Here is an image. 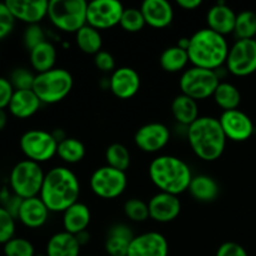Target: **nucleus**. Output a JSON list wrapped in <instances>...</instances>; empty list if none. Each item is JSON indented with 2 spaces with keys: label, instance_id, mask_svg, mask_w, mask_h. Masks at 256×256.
I'll return each instance as SVG.
<instances>
[{
  "label": "nucleus",
  "instance_id": "obj_23",
  "mask_svg": "<svg viewBox=\"0 0 256 256\" xmlns=\"http://www.w3.org/2000/svg\"><path fill=\"white\" fill-rule=\"evenodd\" d=\"M132 228L125 224H115L108 230L104 248L109 256H126L130 244L134 239Z\"/></svg>",
  "mask_w": 256,
  "mask_h": 256
},
{
  "label": "nucleus",
  "instance_id": "obj_14",
  "mask_svg": "<svg viewBox=\"0 0 256 256\" xmlns=\"http://www.w3.org/2000/svg\"><path fill=\"white\" fill-rule=\"evenodd\" d=\"M219 122L226 139L235 142H246L255 132L252 118L239 109L222 112Z\"/></svg>",
  "mask_w": 256,
  "mask_h": 256
},
{
  "label": "nucleus",
  "instance_id": "obj_30",
  "mask_svg": "<svg viewBox=\"0 0 256 256\" xmlns=\"http://www.w3.org/2000/svg\"><path fill=\"white\" fill-rule=\"evenodd\" d=\"M215 104L222 109V112H229L239 108L242 102V94L240 90L234 84L228 82H220L212 95Z\"/></svg>",
  "mask_w": 256,
  "mask_h": 256
},
{
  "label": "nucleus",
  "instance_id": "obj_45",
  "mask_svg": "<svg viewBox=\"0 0 256 256\" xmlns=\"http://www.w3.org/2000/svg\"><path fill=\"white\" fill-rule=\"evenodd\" d=\"M176 5L184 10H195L202 6V0H176Z\"/></svg>",
  "mask_w": 256,
  "mask_h": 256
},
{
  "label": "nucleus",
  "instance_id": "obj_2",
  "mask_svg": "<svg viewBox=\"0 0 256 256\" xmlns=\"http://www.w3.org/2000/svg\"><path fill=\"white\" fill-rule=\"evenodd\" d=\"M150 182L155 185L159 192H168L179 196L188 192L192 182V168L185 160L175 155H159L154 158L148 169Z\"/></svg>",
  "mask_w": 256,
  "mask_h": 256
},
{
  "label": "nucleus",
  "instance_id": "obj_36",
  "mask_svg": "<svg viewBox=\"0 0 256 256\" xmlns=\"http://www.w3.org/2000/svg\"><path fill=\"white\" fill-rule=\"evenodd\" d=\"M119 25L128 32H139L144 29L146 22L140 8H125Z\"/></svg>",
  "mask_w": 256,
  "mask_h": 256
},
{
  "label": "nucleus",
  "instance_id": "obj_4",
  "mask_svg": "<svg viewBox=\"0 0 256 256\" xmlns=\"http://www.w3.org/2000/svg\"><path fill=\"white\" fill-rule=\"evenodd\" d=\"M229 49L225 36L202 28L190 36L188 55L192 66L218 72L226 62Z\"/></svg>",
  "mask_w": 256,
  "mask_h": 256
},
{
  "label": "nucleus",
  "instance_id": "obj_33",
  "mask_svg": "<svg viewBox=\"0 0 256 256\" xmlns=\"http://www.w3.org/2000/svg\"><path fill=\"white\" fill-rule=\"evenodd\" d=\"M105 162L108 166L126 172L132 165V155L125 145L120 142H112L105 150Z\"/></svg>",
  "mask_w": 256,
  "mask_h": 256
},
{
  "label": "nucleus",
  "instance_id": "obj_47",
  "mask_svg": "<svg viewBox=\"0 0 256 256\" xmlns=\"http://www.w3.org/2000/svg\"><path fill=\"white\" fill-rule=\"evenodd\" d=\"M8 124V114L5 110L0 109V132H2V130L5 129V126H6Z\"/></svg>",
  "mask_w": 256,
  "mask_h": 256
},
{
  "label": "nucleus",
  "instance_id": "obj_7",
  "mask_svg": "<svg viewBox=\"0 0 256 256\" xmlns=\"http://www.w3.org/2000/svg\"><path fill=\"white\" fill-rule=\"evenodd\" d=\"M45 172L42 164L32 160H22L16 162L10 170L9 185L12 194L20 199L39 196L44 182Z\"/></svg>",
  "mask_w": 256,
  "mask_h": 256
},
{
  "label": "nucleus",
  "instance_id": "obj_19",
  "mask_svg": "<svg viewBox=\"0 0 256 256\" xmlns=\"http://www.w3.org/2000/svg\"><path fill=\"white\" fill-rule=\"evenodd\" d=\"M50 216V212L40 196L22 200L18 210L16 220L28 229H39L44 226Z\"/></svg>",
  "mask_w": 256,
  "mask_h": 256
},
{
  "label": "nucleus",
  "instance_id": "obj_16",
  "mask_svg": "<svg viewBox=\"0 0 256 256\" xmlns=\"http://www.w3.org/2000/svg\"><path fill=\"white\" fill-rule=\"evenodd\" d=\"M126 256H169V242L159 232L135 235Z\"/></svg>",
  "mask_w": 256,
  "mask_h": 256
},
{
  "label": "nucleus",
  "instance_id": "obj_50",
  "mask_svg": "<svg viewBox=\"0 0 256 256\" xmlns=\"http://www.w3.org/2000/svg\"><path fill=\"white\" fill-rule=\"evenodd\" d=\"M255 42H256V38H255Z\"/></svg>",
  "mask_w": 256,
  "mask_h": 256
},
{
  "label": "nucleus",
  "instance_id": "obj_1",
  "mask_svg": "<svg viewBox=\"0 0 256 256\" xmlns=\"http://www.w3.org/2000/svg\"><path fill=\"white\" fill-rule=\"evenodd\" d=\"M79 178L68 166H54L45 172L40 199L50 212H64L68 208L79 202Z\"/></svg>",
  "mask_w": 256,
  "mask_h": 256
},
{
  "label": "nucleus",
  "instance_id": "obj_6",
  "mask_svg": "<svg viewBox=\"0 0 256 256\" xmlns=\"http://www.w3.org/2000/svg\"><path fill=\"white\" fill-rule=\"evenodd\" d=\"M88 2L85 0H50L48 19L55 29L76 34L86 25Z\"/></svg>",
  "mask_w": 256,
  "mask_h": 256
},
{
  "label": "nucleus",
  "instance_id": "obj_34",
  "mask_svg": "<svg viewBox=\"0 0 256 256\" xmlns=\"http://www.w3.org/2000/svg\"><path fill=\"white\" fill-rule=\"evenodd\" d=\"M234 35L236 40L255 39L256 38V12L244 10L236 14Z\"/></svg>",
  "mask_w": 256,
  "mask_h": 256
},
{
  "label": "nucleus",
  "instance_id": "obj_31",
  "mask_svg": "<svg viewBox=\"0 0 256 256\" xmlns=\"http://www.w3.org/2000/svg\"><path fill=\"white\" fill-rule=\"evenodd\" d=\"M75 42L80 52L84 54L96 55L102 52V36L99 30L86 24L75 34Z\"/></svg>",
  "mask_w": 256,
  "mask_h": 256
},
{
  "label": "nucleus",
  "instance_id": "obj_25",
  "mask_svg": "<svg viewBox=\"0 0 256 256\" xmlns=\"http://www.w3.org/2000/svg\"><path fill=\"white\" fill-rule=\"evenodd\" d=\"M80 250L82 246L75 235L62 230L50 236L46 242L45 254L46 256H80Z\"/></svg>",
  "mask_w": 256,
  "mask_h": 256
},
{
  "label": "nucleus",
  "instance_id": "obj_28",
  "mask_svg": "<svg viewBox=\"0 0 256 256\" xmlns=\"http://www.w3.org/2000/svg\"><path fill=\"white\" fill-rule=\"evenodd\" d=\"M172 114L178 124L189 128L200 116L199 105L196 100L184 94H179L172 102Z\"/></svg>",
  "mask_w": 256,
  "mask_h": 256
},
{
  "label": "nucleus",
  "instance_id": "obj_21",
  "mask_svg": "<svg viewBox=\"0 0 256 256\" xmlns=\"http://www.w3.org/2000/svg\"><path fill=\"white\" fill-rule=\"evenodd\" d=\"M235 22H236V14L225 2H218L212 5L206 12L208 28L222 36L234 34Z\"/></svg>",
  "mask_w": 256,
  "mask_h": 256
},
{
  "label": "nucleus",
  "instance_id": "obj_18",
  "mask_svg": "<svg viewBox=\"0 0 256 256\" xmlns=\"http://www.w3.org/2000/svg\"><path fill=\"white\" fill-rule=\"evenodd\" d=\"M5 4L15 20L26 25L40 24L48 18L49 2L46 0H6Z\"/></svg>",
  "mask_w": 256,
  "mask_h": 256
},
{
  "label": "nucleus",
  "instance_id": "obj_37",
  "mask_svg": "<svg viewBox=\"0 0 256 256\" xmlns=\"http://www.w3.org/2000/svg\"><path fill=\"white\" fill-rule=\"evenodd\" d=\"M4 246L5 256H35V248L30 240L14 236Z\"/></svg>",
  "mask_w": 256,
  "mask_h": 256
},
{
  "label": "nucleus",
  "instance_id": "obj_38",
  "mask_svg": "<svg viewBox=\"0 0 256 256\" xmlns=\"http://www.w3.org/2000/svg\"><path fill=\"white\" fill-rule=\"evenodd\" d=\"M35 75L28 68H16L10 72L9 80L14 90H32Z\"/></svg>",
  "mask_w": 256,
  "mask_h": 256
},
{
  "label": "nucleus",
  "instance_id": "obj_24",
  "mask_svg": "<svg viewBox=\"0 0 256 256\" xmlns=\"http://www.w3.org/2000/svg\"><path fill=\"white\" fill-rule=\"evenodd\" d=\"M42 105L32 90H15L8 110L16 119H29L39 112Z\"/></svg>",
  "mask_w": 256,
  "mask_h": 256
},
{
  "label": "nucleus",
  "instance_id": "obj_40",
  "mask_svg": "<svg viewBox=\"0 0 256 256\" xmlns=\"http://www.w3.org/2000/svg\"><path fill=\"white\" fill-rule=\"evenodd\" d=\"M45 40H46V36H45L44 30L40 26V24L28 25L26 29L24 30V34H22V42L29 52L39 44L44 42Z\"/></svg>",
  "mask_w": 256,
  "mask_h": 256
},
{
  "label": "nucleus",
  "instance_id": "obj_48",
  "mask_svg": "<svg viewBox=\"0 0 256 256\" xmlns=\"http://www.w3.org/2000/svg\"><path fill=\"white\" fill-rule=\"evenodd\" d=\"M189 44H190V38H182V39L178 42L176 45L179 48H182V49L186 50L188 52V49H189Z\"/></svg>",
  "mask_w": 256,
  "mask_h": 256
},
{
  "label": "nucleus",
  "instance_id": "obj_8",
  "mask_svg": "<svg viewBox=\"0 0 256 256\" xmlns=\"http://www.w3.org/2000/svg\"><path fill=\"white\" fill-rule=\"evenodd\" d=\"M219 84V72L198 66L188 68L184 70L179 80L182 94L196 102L212 98Z\"/></svg>",
  "mask_w": 256,
  "mask_h": 256
},
{
  "label": "nucleus",
  "instance_id": "obj_49",
  "mask_svg": "<svg viewBox=\"0 0 256 256\" xmlns=\"http://www.w3.org/2000/svg\"><path fill=\"white\" fill-rule=\"evenodd\" d=\"M35 256H46V254H36Z\"/></svg>",
  "mask_w": 256,
  "mask_h": 256
},
{
  "label": "nucleus",
  "instance_id": "obj_29",
  "mask_svg": "<svg viewBox=\"0 0 256 256\" xmlns=\"http://www.w3.org/2000/svg\"><path fill=\"white\" fill-rule=\"evenodd\" d=\"M160 66L166 72H180L182 70H186L188 64L190 62L189 55L186 50L182 49L178 45L169 46L162 52L160 55Z\"/></svg>",
  "mask_w": 256,
  "mask_h": 256
},
{
  "label": "nucleus",
  "instance_id": "obj_11",
  "mask_svg": "<svg viewBox=\"0 0 256 256\" xmlns=\"http://www.w3.org/2000/svg\"><path fill=\"white\" fill-rule=\"evenodd\" d=\"M226 70L235 76L244 78L256 72V42L255 39L236 40L230 46L228 54Z\"/></svg>",
  "mask_w": 256,
  "mask_h": 256
},
{
  "label": "nucleus",
  "instance_id": "obj_44",
  "mask_svg": "<svg viewBox=\"0 0 256 256\" xmlns=\"http://www.w3.org/2000/svg\"><path fill=\"white\" fill-rule=\"evenodd\" d=\"M14 92L15 90L10 82L9 78L0 76V109H8Z\"/></svg>",
  "mask_w": 256,
  "mask_h": 256
},
{
  "label": "nucleus",
  "instance_id": "obj_3",
  "mask_svg": "<svg viewBox=\"0 0 256 256\" xmlns=\"http://www.w3.org/2000/svg\"><path fill=\"white\" fill-rule=\"evenodd\" d=\"M186 138L192 152L204 162L218 160L226 148L228 139L219 118L199 116L186 128Z\"/></svg>",
  "mask_w": 256,
  "mask_h": 256
},
{
  "label": "nucleus",
  "instance_id": "obj_13",
  "mask_svg": "<svg viewBox=\"0 0 256 256\" xmlns=\"http://www.w3.org/2000/svg\"><path fill=\"white\" fill-rule=\"evenodd\" d=\"M172 139V132L162 122H148L136 130L134 142L139 150L146 154H155L164 149Z\"/></svg>",
  "mask_w": 256,
  "mask_h": 256
},
{
  "label": "nucleus",
  "instance_id": "obj_41",
  "mask_svg": "<svg viewBox=\"0 0 256 256\" xmlns=\"http://www.w3.org/2000/svg\"><path fill=\"white\" fill-rule=\"evenodd\" d=\"M15 22L16 20L12 15L5 2H0V40H4L12 34L15 28Z\"/></svg>",
  "mask_w": 256,
  "mask_h": 256
},
{
  "label": "nucleus",
  "instance_id": "obj_12",
  "mask_svg": "<svg viewBox=\"0 0 256 256\" xmlns=\"http://www.w3.org/2000/svg\"><path fill=\"white\" fill-rule=\"evenodd\" d=\"M125 8L118 0H92L88 2L86 24L96 30H106L120 24Z\"/></svg>",
  "mask_w": 256,
  "mask_h": 256
},
{
  "label": "nucleus",
  "instance_id": "obj_10",
  "mask_svg": "<svg viewBox=\"0 0 256 256\" xmlns=\"http://www.w3.org/2000/svg\"><path fill=\"white\" fill-rule=\"evenodd\" d=\"M89 185L92 192L100 199H116L126 190L128 175L126 172L104 165L92 172Z\"/></svg>",
  "mask_w": 256,
  "mask_h": 256
},
{
  "label": "nucleus",
  "instance_id": "obj_35",
  "mask_svg": "<svg viewBox=\"0 0 256 256\" xmlns=\"http://www.w3.org/2000/svg\"><path fill=\"white\" fill-rule=\"evenodd\" d=\"M124 214L130 222H145L150 218L148 202L139 198H130L124 202Z\"/></svg>",
  "mask_w": 256,
  "mask_h": 256
},
{
  "label": "nucleus",
  "instance_id": "obj_39",
  "mask_svg": "<svg viewBox=\"0 0 256 256\" xmlns=\"http://www.w3.org/2000/svg\"><path fill=\"white\" fill-rule=\"evenodd\" d=\"M15 218L0 205V245H5L15 236L16 222Z\"/></svg>",
  "mask_w": 256,
  "mask_h": 256
},
{
  "label": "nucleus",
  "instance_id": "obj_26",
  "mask_svg": "<svg viewBox=\"0 0 256 256\" xmlns=\"http://www.w3.org/2000/svg\"><path fill=\"white\" fill-rule=\"evenodd\" d=\"M56 58V48L49 40H45L44 42H42L29 52L30 66L36 74L54 69Z\"/></svg>",
  "mask_w": 256,
  "mask_h": 256
},
{
  "label": "nucleus",
  "instance_id": "obj_17",
  "mask_svg": "<svg viewBox=\"0 0 256 256\" xmlns=\"http://www.w3.org/2000/svg\"><path fill=\"white\" fill-rule=\"evenodd\" d=\"M150 219L159 224H168L174 222L182 212V202L179 196L168 192H156L150 198L149 202Z\"/></svg>",
  "mask_w": 256,
  "mask_h": 256
},
{
  "label": "nucleus",
  "instance_id": "obj_42",
  "mask_svg": "<svg viewBox=\"0 0 256 256\" xmlns=\"http://www.w3.org/2000/svg\"><path fill=\"white\" fill-rule=\"evenodd\" d=\"M94 64L96 69H99L102 72H110L112 74L116 69L114 56H112V52H106V50H102L96 55H94Z\"/></svg>",
  "mask_w": 256,
  "mask_h": 256
},
{
  "label": "nucleus",
  "instance_id": "obj_22",
  "mask_svg": "<svg viewBox=\"0 0 256 256\" xmlns=\"http://www.w3.org/2000/svg\"><path fill=\"white\" fill-rule=\"evenodd\" d=\"M92 222V212L86 204L78 202L62 212V229L75 235L86 232Z\"/></svg>",
  "mask_w": 256,
  "mask_h": 256
},
{
  "label": "nucleus",
  "instance_id": "obj_27",
  "mask_svg": "<svg viewBox=\"0 0 256 256\" xmlns=\"http://www.w3.org/2000/svg\"><path fill=\"white\" fill-rule=\"evenodd\" d=\"M188 192L196 202H212L219 196L220 186L212 176L200 174L192 176Z\"/></svg>",
  "mask_w": 256,
  "mask_h": 256
},
{
  "label": "nucleus",
  "instance_id": "obj_20",
  "mask_svg": "<svg viewBox=\"0 0 256 256\" xmlns=\"http://www.w3.org/2000/svg\"><path fill=\"white\" fill-rule=\"evenodd\" d=\"M140 10L146 25L154 29L168 28L174 20V9L168 0H145Z\"/></svg>",
  "mask_w": 256,
  "mask_h": 256
},
{
  "label": "nucleus",
  "instance_id": "obj_15",
  "mask_svg": "<svg viewBox=\"0 0 256 256\" xmlns=\"http://www.w3.org/2000/svg\"><path fill=\"white\" fill-rule=\"evenodd\" d=\"M142 79L139 72L130 66L116 68L110 74L109 89L118 99L128 100L139 92Z\"/></svg>",
  "mask_w": 256,
  "mask_h": 256
},
{
  "label": "nucleus",
  "instance_id": "obj_32",
  "mask_svg": "<svg viewBox=\"0 0 256 256\" xmlns=\"http://www.w3.org/2000/svg\"><path fill=\"white\" fill-rule=\"evenodd\" d=\"M85 154H86L85 145L82 144V140L76 138L68 136L66 139L58 144L56 156L65 164H78L84 159Z\"/></svg>",
  "mask_w": 256,
  "mask_h": 256
},
{
  "label": "nucleus",
  "instance_id": "obj_9",
  "mask_svg": "<svg viewBox=\"0 0 256 256\" xmlns=\"http://www.w3.org/2000/svg\"><path fill=\"white\" fill-rule=\"evenodd\" d=\"M19 146L28 160L42 164L56 155L58 142L50 132L30 129L20 136Z\"/></svg>",
  "mask_w": 256,
  "mask_h": 256
},
{
  "label": "nucleus",
  "instance_id": "obj_5",
  "mask_svg": "<svg viewBox=\"0 0 256 256\" xmlns=\"http://www.w3.org/2000/svg\"><path fill=\"white\" fill-rule=\"evenodd\" d=\"M74 79L69 70L54 68L49 72L35 75L32 92L36 94L42 104H58L72 92Z\"/></svg>",
  "mask_w": 256,
  "mask_h": 256
},
{
  "label": "nucleus",
  "instance_id": "obj_43",
  "mask_svg": "<svg viewBox=\"0 0 256 256\" xmlns=\"http://www.w3.org/2000/svg\"><path fill=\"white\" fill-rule=\"evenodd\" d=\"M215 256H249L244 246L235 242H222L216 250Z\"/></svg>",
  "mask_w": 256,
  "mask_h": 256
},
{
  "label": "nucleus",
  "instance_id": "obj_46",
  "mask_svg": "<svg viewBox=\"0 0 256 256\" xmlns=\"http://www.w3.org/2000/svg\"><path fill=\"white\" fill-rule=\"evenodd\" d=\"M75 238H76V240L79 242L80 246H84V245H86L88 242H90V234L88 232V230H86V232H80V234H78Z\"/></svg>",
  "mask_w": 256,
  "mask_h": 256
}]
</instances>
